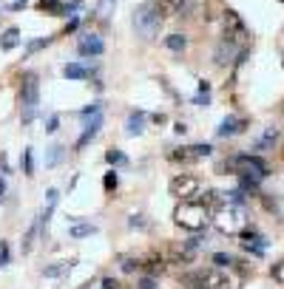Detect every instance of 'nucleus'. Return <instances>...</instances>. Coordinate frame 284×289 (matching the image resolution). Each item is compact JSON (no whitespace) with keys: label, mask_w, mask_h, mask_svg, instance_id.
Returning <instances> with one entry per match:
<instances>
[{"label":"nucleus","mask_w":284,"mask_h":289,"mask_svg":"<svg viewBox=\"0 0 284 289\" xmlns=\"http://www.w3.org/2000/svg\"><path fill=\"white\" fill-rule=\"evenodd\" d=\"M91 114H94V117L99 114V102H91V105H88L86 111H83V117H91Z\"/></svg>","instance_id":"nucleus-38"},{"label":"nucleus","mask_w":284,"mask_h":289,"mask_svg":"<svg viewBox=\"0 0 284 289\" xmlns=\"http://www.w3.org/2000/svg\"><path fill=\"white\" fill-rule=\"evenodd\" d=\"M114 3H117V0H103V6H99V14H103V17H108V12H111Z\"/></svg>","instance_id":"nucleus-36"},{"label":"nucleus","mask_w":284,"mask_h":289,"mask_svg":"<svg viewBox=\"0 0 284 289\" xmlns=\"http://www.w3.org/2000/svg\"><path fill=\"white\" fill-rule=\"evenodd\" d=\"M63 74H66L68 80H86V77H88V68L80 65V62H68V65L63 68Z\"/></svg>","instance_id":"nucleus-18"},{"label":"nucleus","mask_w":284,"mask_h":289,"mask_svg":"<svg viewBox=\"0 0 284 289\" xmlns=\"http://www.w3.org/2000/svg\"><path fill=\"white\" fill-rule=\"evenodd\" d=\"M46 43H49V37H43V40H31V43H29V54H31V51H37V49H43Z\"/></svg>","instance_id":"nucleus-35"},{"label":"nucleus","mask_w":284,"mask_h":289,"mask_svg":"<svg viewBox=\"0 0 284 289\" xmlns=\"http://www.w3.org/2000/svg\"><path fill=\"white\" fill-rule=\"evenodd\" d=\"M193 102H196V105H208V102H210V97H208V94H199V97L193 99Z\"/></svg>","instance_id":"nucleus-41"},{"label":"nucleus","mask_w":284,"mask_h":289,"mask_svg":"<svg viewBox=\"0 0 284 289\" xmlns=\"http://www.w3.org/2000/svg\"><path fill=\"white\" fill-rule=\"evenodd\" d=\"M77 51H80L83 57H97V54H103L105 51V46H103V40H99L97 34H83Z\"/></svg>","instance_id":"nucleus-9"},{"label":"nucleus","mask_w":284,"mask_h":289,"mask_svg":"<svg viewBox=\"0 0 284 289\" xmlns=\"http://www.w3.org/2000/svg\"><path fill=\"white\" fill-rule=\"evenodd\" d=\"M6 261H9V247L6 241H0V266H6Z\"/></svg>","instance_id":"nucleus-33"},{"label":"nucleus","mask_w":284,"mask_h":289,"mask_svg":"<svg viewBox=\"0 0 284 289\" xmlns=\"http://www.w3.org/2000/svg\"><path fill=\"white\" fill-rule=\"evenodd\" d=\"M60 156H63V148L60 145H57V148H51V153H49V159H46V165H57V162H60Z\"/></svg>","instance_id":"nucleus-31"},{"label":"nucleus","mask_w":284,"mask_h":289,"mask_svg":"<svg viewBox=\"0 0 284 289\" xmlns=\"http://www.w3.org/2000/svg\"><path fill=\"white\" fill-rule=\"evenodd\" d=\"M131 227H145V221H142V215H134V218H131Z\"/></svg>","instance_id":"nucleus-42"},{"label":"nucleus","mask_w":284,"mask_h":289,"mask_svg":"<svg viewBox=\"0 0 284 289\" xmlns=\"http://www.w3.org/2000/svg\"><path fill=\"white\" fill-rule=\"evenodd\" d=\"M213 264H216L219 270H225V266H230V264H233V258H230L228 252H213Z\"/></svg>","instance_id":"nucleus-27"},{"label":"nucleus","mask_w":284,"mask_h":289,"mask_svg":"<svg viewBox=\"0 0 284 289\" xmlns=\"http://www.w3.org/2000/svg\"><path fill=\"white\" fill-rule=\"evenodd\" d=\"M139 266L148 272V278H154V275H159V272H165L168 261H165V255H159V252H151L145 261H139Z\"/></svg>","instance_id":"nucleus-10"},{"label":"nucleus","mask_w":284,"mask_h":289,"mask_svg":"<svg viewBox=\"0 0 284 289\" xmlns=\"http://www.w3.org/2000/svg\"><path fill=\"white\" fill-rule=\"evenodd\" d=\"M37 230H40V221H34L29 227V233H26L23 238V252H31V247H34V238H37Z\"/></svg>","instance_id":"nucleus-22"},{"label":"nucleus","mask_w":284,"mask_h":289,"mask_svg":"<svg viewBox=\"0 0 284 289\" xmlns=\"http://www.w3.org/2000/svg\"><path fill=\"white\" fill-rule=\"evenodd\" d=\"M154 3H156V9H159L162 20L165 17H176V14L185 9V0H154Z\"/></svg>","instance_id":"nucleus-15"},{"label":"nucleus","mask_w":284,"mask_h":289,"mask_svg":"<svg viewBox=\"0 0 284 289\" xmlns=\"http://www.w3.org/2000/svg\"><path fill=\"white\" fill-rule=\"evenodd\" d=\"M225 37H230L236 43V40H245L247 37V29L245 23H241V17L233 12V9H225Z\"/></svg>","instance_id":"nucleus-8"},{"label":"nucleus","mask_w":284,"mask_h":289,"mask_svg":"<svg viewBox=\"0 0 284 289\" xmlns=\"http://www.w3.org/2000/svg\"><path fill=\"white\" fill-rule=\"evenodd\" d=\"M37 9L46 14H63L66 12V6H63L60 0H37Z\"/></svg>","instance_id":"nucleus-19"},{"label":"nucleus","mask_w":284,"mask_h":289,"mask_svg":"<svg viewBox=\"0 0 284 289\" xmlns=\"http://www.w3.org/2000/svg\"><path fill=\"white\" fill-rule=\"evenodd\" d=\"M136 266H139V261H134V258H123V270H125V272H134Z\"/></svg>","instance_id":"nucleus-34"},{"label":"nucleus","mask_w":284,"mask_h":289,"mask_svg":"<svg viewBox=\"0 0 284 289\" xmlns=\"http://www.w3.org/2000/svg\"><path fill=\"white\" fill-rule=\"evenodd\" d=\"M6 196V182H3V179H0V198Z\"/></svg>","instance_id":"nucleus-44"},{"label":"nucleus","mask_w":284,"mask_h":289,"mask_svg":"<svg viewBox=\"0 0 284 289\" xmlns=\"http://www.w3.org/2000/svg\"><path fill=\"white\" fill-rule=\"evenodd\" d=\"M142 122H145V114L142 111H131L128 122H125V134L128 136H139L142 134Z\"/></svg>","instance_id":"nucleus-16"},{"label":"nucleus","mask_w":284,"mask_h":289,"mask_svg":"<svg viewBox=\"0 0 284 289\" xmlns=\"http://www.w3.org/2000/svg\"><path fill=\"white\" fill-rule=\"evenodd\" d=\"M117 185H119V179H117V173H105V179H103V187H105V190H108V193H111V190H117Z\"/></svg>","instance_id":"nucleus-28"},{"label":"nucleus","mask_w":284,"mask_h":289,"mask_svg":"<svg viewBox=\"0 0 284 289\" xmlns=\"http://www.w3.org/2000/svg\"><path fill=\"white\" fill-rule=\"evenodd\" d=\"M159 29H162V14H159V9H156V3L154 0H151V3H142L134 12V31L142 40L151 43V40L159 37Z\"/></svg>","instance_id":"nucleus-2"},{"label":"nucleus","mask_w":284,"mask_h":289,"mask_svg":"<svg viewBox=\"0 0 284 289\" xmlns=\"http://www.w3.org/2000/svg\"><path fill=\"white\" fill-rule=\"evenodd\" d=\"M199 94H210V82L208 80H199Z\"/></svg>","instance_id":"nucleus-40"},{"label":"nucleus","mask_w":284,"mask_h":289,"mask_svg":"<svg viewBox=\"0 0 284 289\" xmlns=\"http://www.w3.org/2000/svg\"><path fill=\"white\" fill-rule=\"evenodd\" d=\"M191 150L196 153V159H202V156H210V150L213 148H210L208 142H202V145H191Z\"/></svg>","instance_id":"nucleus-29"},{"label":"nucleus","mask_w":284,"mask_h":289,"mask_svg":"<svg viewBox=\"0 0 284 289\" xmlns=\"http://www.w3.org/2000/svg\"><path fill=\"white\" fill-rule=\"evenodd\" d=\"M173 221H176V227L188 230V233H199V230L208 227L210 210L202 207L199 202H179L173 210Z\"/></svg>","instance_id":"nucleus-1"},{"label":"nucleus","mask_w":284,"mask_h":289,"mask_svg":"<svg viewBox=\"0 0 284 289\" xmlns=\"http://www.w3.org/2000/svg\"><path fill=\"white\" fill-rule=\"evenodd\" d=\"M270 275H273V281L276 283H281L284 286V261H276V264L270 266Z\"/></svg>","instance_id":"nucleus-26"},{"label":"nucleus","mask_w":284,"mask_h":289,"mask_svg":"<svg viewBox=\"0 0 284 289\" xmlns=\"http://www.w3.org/2000/svg\"><path fill=\"white\" fill-rule=\"evenodd\" d=\"M20 6H26V0H14L12 3V9H20Z\"/></svg>","instance_id":"nucleus-45"},{"label":"nucleus","mask_w":284,"mask_h":289,"mask_svg":"<svg viewBox=\"0 0 284 289\" xmlns=\"http://www.w3.org/2000/svg\"><path fill=\"white\" fill-rule=\"evenodd\" d=\"M77 26H80V20H77V17H74V20H71V23H68V26H66V31H74V29H77Z\"/></svg>","instance_id":"nucleus-43"},{"label":"nucleus","mask_w":284,"mask_h":289,"mask_svg":"<svg viewBox=\"0 0 284 289\" xmlns=\"http://www.w3.org/2000/svg\"><path fill=\"white\" fill-rule=\"evenodd\" d=\"M105 159H108V165H125V156L119 153V150H108Z\"/></svg>","instance_id":"nucleus-30"},{"label":"nucleus","mask_w":284,"mask_h":289,"mask_svg":"<svg viewBox=\"0 0 284 289\" xmlns=\"http://www.w3.org/2000/svg\"><path fill=\"white\" fill-rule=\"evenodd\" d=\"M94 233H97L94 224H74L71 227V238H86V235H94Z\"/></svg>","instance_id":"nucleus-21"},{"label":"nucleus","mask_w":284,"mask_h":289,"mask_svg":"<svg viewBox=\"0 0 284 289\" xmlns=\"http://www.w3.org/2000/svg\"><path fill=\"white\" fill-rule=\"evenodd\" d=\"M210 221L216 224V230L219 233H225V235H241L247 230L245 207H236V204H222V207L213 213Z\"/></svg>","instance_id":"nucleus-3"},{"label":"nucleus","mask_w":284,"mask_h":289,"mask_svg":"<svg viewBox=\"0 0 284 289\" xmlns=\"http://www.w3.org/2000/svg\"><path fill=\"white\" fill-rule=\"evenodd\" d=\"M37 102H40V85L34 74L23 77V91H20V105H23V125H29L37 114Z\"/></svg>","instance_id":"nucleus-5"},{"label":"nucleus","mask_w":284,"mask_h":289,"mask_svg":"<svg viewBox=\"0 0 284 289\" xmlns=\"http://www.w3.org/2000/svg\"><path fill=\"white\" fill-rule=\"evenodd\" d=\"M276 136H278V130L276 128H267V134H265V139L259 142V145H256V150H267L273 145V142H276Z\"/></svg>","instance_id":"nucleus-24"},{"label":"nucleus","mask_w":284,"mask_h":289,"mask_svg":"<svg viewBox=\"0 0 284 289\" xmlns=\"http://www.w3.org/2000/svg\"><path fill=\"white\" fill-rule=\"evenodd\" d=\"M236 54V43L230 37H225L222 43H219V49H216V54H213V62L216 65H228L230 62V57Z\"/></svg>","instance_id":"nucleus-14"},{"label":"nucleus","mask_w":284,"mask_h":289,"mask_svg":"<svg viewBox=\"0 0 284 289\" xmlns=\"http://www.w3.org/2000/svg\"><path fill=\"white\" fill-rule=\"evenodd\" d=\"M99 128H103V117H99V114H97V117H94V119H91V122H88V125H86V130H83V136H80V139H77V145H74V150H83V148H86L88 142H91V139H94V136H97V134H99Z\"/></svg>","instance_id":"nucleus-12"},{"label":"nucleus","mask_w":284,"mask_h":289,"mask_svg":"<svg viewBox=\"0 0 284 289\" xmlns=\"http://www.w3.org/2000/svg\"><path fill=\"white\" fill-rule=\"evenodd\" d=\"M245 128H247V119H241V117H225L222 125L216 128V134L219 136H233V134H241Z\"/></svg>","instance_id":"nucleus-11"},{"label":"nucleus","mask_w":284,"mask_h":289,"mask_svg":"<svg viewBox=\"0 0 284 289\" xmlns=\"http://www.w3.org/2000/svg\"><path fill=\"white\" fill-rule=\"evenodd\" d=\"M136 286H139V289H156V281L145 275V278H139V283H136Z\"/></svg>","instance_id":"nucleus-32"},{"label":"nucleus","mask_w":284,"mask_h":289,"mask_svg":"<svg viewBox=\"0 0 284 289\" xmlns=\"http://www.w3.org/2000/svg\"><path fill=\"white\" fill-rule=\"evenodd\" d=\"M165 46H168L171 51H182V49L188 46V37H185V34H168V37H165Z\"/></svg>","instance_id":"nucleus-20"},{"label":"nucleus","mask_w":284,"mask_h":289,"mask_svg":"<svg viewBox=\"0 0 284 289\" xmlns=\"http://www.w3.org/2000/svg\"><path fill=\"white\" fill-rule=\"evenodd\" d=\"M23 173L26 176H34V156H31V148L23 150Z\"/></svg>","instance_id":"nucleus-25"},{"label":"nucleus","mask_w":284,"mask_h":289,"mask_svg":"<svg viewBox=\"0 0 284 289\" xmlns=\"http://www.w3.org/2000/svg\"><path fill=\"white\" fill-rule=\"evenodd\" d=\"M17 43H20V31L17 29H6L3 34H0V49L3 51H12Z\"/></svg>","instance_id":"nucleus-17"},{"label":"nucleus","mask_w":284,"mask_h":289,"mask_svg":"<svg viewBox=\"0 0 284 289\" xmlns=\"http://www.w3.org/2000/svg\"><path fill=\"white\" fill-rule=\"evenodd\" d=\"M57 125H60V117L54 114V117H49V125H46V130H49V134H54V130H57Z\"/></svg>","instance_id":"nucleus-37"},{"label":"nucleus","mask_w":284,"mask_h":289,"mask_svg":"<svg viewBox=\"0 0 284 289\" xmlns=\"http://www.w3.org/2000/svg\"><path fill=\"white\" fill-rule=\"evenodd\" d=\"M103 289H119V283L114 281V278H105V281H103Z\"/></svg>","instance_id":"nucleus-39"},{"label":"nucleus","mask_w":284,"mask_h":289,"mask_svg":"<svg viewBox=\"0 0 284 289\" xmlns=\"http://www.w3.org/2000/svg\"><path fill=\"white\" fill-rule=\"evenodd\" d=\"M202 289H233V278L225 270L213 266V270H202Z\"/></svg>","instance_id":"nucleus-7"},{"label":"nucleus","mask_w":284,"mask_h":289,"mask_svg":"<svg viewBox=\"0 0 284 289\" xmlns=\"http://www.w3.org/2000/svg\"><path fill=\"white\" fill-rule=\"evenodd\" d=\"M171 196H176L179 202H191L193 196L199 193V179L191 176V173H182V176H173L171 179Z\"/></svg>","instance_id":"nucleus-6"},{"label":"nucleus","mask_w":284,"mask_h":289,"mask_svg":"<svg viewBox=\"0 0 284 289\" xmlns=\"http://www.w3.org/2000/svg\"><path fill=\"white\" fill-rule=\"evenodd\" d=\"M241 244H245V250L253 252V255H261V252H265V238H261L259 233H253V230H245V233H241Z\"/></svg>","instance_id":"nucleus-13"},{"label":"nucleus","mask_w":284,"mask_h":289,"mask_svg":"<svg viewBox=\"0 0 284 289\" xmlns=\"http://www.w3.org/2000/svg\"><path fill=\"white\" fill-rule=\"evenodd\" d=\"M225 167L236 170L241 179H250V182H259V179L267 176V165L259 159V156H236V159L225 162Z\"/></svg>","instance_id":"nucleus-4"},{"label":"nucleus","mask_w":284,"mask_h":289,"mask_svg":"<svg viewBox=\"0 0 284 289\" xmlns=\"http://www.w3.org/2000/svg\"><path fill=\"white\" fill-rule=\"evenodd\" d=\"M74 264H77V261H60V264H54V266H46V275H49V278L63 275V272H66V270H71Z\"/></svg>","instance_id":"nucleus-23"}]
</instances>
